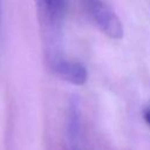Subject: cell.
<instances>
[{
	"label": "cell",
	"mask_w": 150,
	"mask_h": 150,
	"mask_svg": "<svg viewBox=\"0 0 150 150\" xmlns=\"http://www.w3.org/2000/svg\"><path fill=\"white\" fill-rule=\"evenodd\" d=\"M82 6L94 25L107 36L121 39L123 26L114 11L102 0H82Z\"/></svg>",
	"instance_id": "cell-1"
},
{
	"label": "cell",
	"mask_w": 150,
	"mask_h": 150,
	"mask_svg": "<svg viewBox=\"0 0 150 150\" xmlns=\"http://www.w3.org/2000/svg\"><path fill=\"white\" fill-rule=\"evenodd\" d=\"M55 71L62 80L76 86L86 83L88 79L86 67L76 61H59L55 64Z\"/></svg>",
	"instance_id": "cell-2"
},
{
	"label": "cell",
	"mask_w": 150,
	"mask_h": 150,
	"mask_svg": "<svg viewBox=\"0 0 150 150\" xmlns=\"http://www.w3.org/2000/svg\"><path fill=\"white\" fill-rule=\"evenodd\" d=\"M40 4L46 18L52 23H56L62 19L66 8V0H40Z\"/></svg>",
	"instance_id": "cell-3"
},
{
	"label": "cell",
	"mask_w": 150,
	"mask_h": 150,
	"mask_svg": "<svg viewBox=\"0 0 150 150\" xmlns=\"http://www.w3.org/2000/svg\"><path fill=\"white\" fill-rule=\"evenodd\" d=\"M143 117H144L146 124L150 127V101L146 103V105L143 109Z\"/></svg>",
	"instance_id": "cell-4"
}]
</instances>
